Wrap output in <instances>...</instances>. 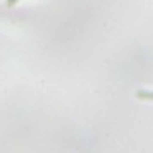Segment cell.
I'll use <instances>...</instances> for the list:
<instances>
[{
  "instance_id": "obj_1",
  "label": "cell",
  "mask_w": 153,
  "mask_h": 153,
  "mask_svg": "<svg viewBox=\"0 0 153 153\" xmlns=\"http://www.w3.org/2000/svg\"><path fill=\"white\" fill-rule=\"evenodd\" d=\"M136 97H138L139 100H153V91L138 90V91H136Z\"/></svg>"
},
{
  "instance_id": "obj_2",
  "label": "cell",
  "mask_w": 153,
  "mask_h": 153,
  "mask_svg": "<svg viewBox=\"0 0 153 153\" xmlns=\"http://www.w3.org/2000/svg\"><path fill=\"white\" fill-rule=\"evenodd\" d=\"M16 2H19V0H7V2H5V5H7V7H12Z\"/></svg>"
}]
</instances>
